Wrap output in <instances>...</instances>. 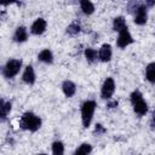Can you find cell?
<instances>
[{
  "label": "cell",
  "instance_id": "cell-1",
  "mask_svg": "<svg viewBox=\"0 0 155 155\" xmlns=\"http://www.w3.org/2000/svg\"><path fill=\"white\" fill-rule=\"evenodd\" d=\"M19 126L23 130H29V131H36L41 126V120L39 116H36L33 113H24L19 120Z\"/></svg>",
  "mask_w": 155,
  "mask_h": 155
},
{
  "label": "cell",
  "instance_id": "cell-2",
  "mask_svg": "<svg viewBox=\"0 0 155 155\" xmlns=\"http://www.w3.org/2000/svg\"><path fill=\"white\" fill-rule=\"evenodd\" d=\"M131 103L133 105L134 111L138 115H145L148 111V105L143 99V96L139 91H134L131 94Z\"/></svg>",
  "mask_w": 155,
  "mask_h": 155
},
{
  "label": "cell",
  "instance_id": "cell-3",
  "mask_svg": "<svg viewBox=\"0 0 155 155\" xmlns=\"http://www.w3.org/2000/svg\"><path fill=\"white\" fill-rule=\"evenodd\" d=\"M96 109V103L94 101H86L82 107H81V119H82V125L85 127H88L92 117H93V113Z\"/></svg>",
  "mask_w": 155,
  "mask_h": 155
},
{
  "label": "cell",
  "instance_id": "cell-4",
  "mask_svg": "<svg viewBox=\"0 0 155 155\" xmlns=\"http://www.w3.org/2000/svg\"><path fill=\"white\" fill-rule=\"evenodd\" d=\"M21 67H22V61L21 59H10L2 69V75L7 79H11V78H13L18 74Z\"/></svg>",
  "mask_w": 155,
  "mask_h": 155
},
{
  "label": "cell",
  "instance_id": "cell-5",
  "mask_svg": "<svg viewBox=\"0 0 155 155\" xmlns=\"http://www.w3.org/2000/svg\"><path fill=\"white\" fill-rule=\"evenodd\" d=\"M115 91V82L113 80V78H107L105 81L103 82V86H102V98L103 99H109L113 93Z\"/></svg>",
  "mask_w": 155,
  "mask_h": 155
},
{
  "label": "cell",
  "instance_id": "cell-6",
  "mask_svg": "<svg viewBox=\"0 0 155 155\" xmlns=\"http://www.w3.org/2000/svg\"><path fill=\"white\" fill-rule=\"evenodd\" d=\"M132 42H133V39H132L131 34L128 33L127 27L119 31V38H117V46H119V47L124 48V47L128 46V45L132 44Z\"/></svg>",
  "mask_w": 155,
  "mask_h": 155
},
{
  "label": "cell",
  "instance_id": "cell-7",
  "mask_svg": "<svg viewBox=\"0 0 155 155\" xmlns=\"http://www.w3.org/2000/svg\"><path fill=\"white\" fill-rule=\"evenodd\" d=\"M148 18V13H147V8L145 6H138L136 10V15H134V23L138 25H143L145 24Z\"/></svg>",
  "mask_w": 155,
  "mask_h": 155
},
{
  "label": "cell",
  "instance_id": "cell-8",
  "mask_svg": "<svg viewBox=\"0 0 155 155\" xmlns=\"http://www.w3.org/2000/svg\"><path fill=\"white\" fill-rule=\"evenodd\" d=\"M46 29V21L42 19V18H38L33 24H31V33L34 35H40L45 31Z\"/></svg>",
  "mask_w": 155,
  "mask_h": 155
},
{
  "label": "cell",
  "instance_id": "cell-9",
  "mask_svg": "<svg viewBox=\"0 0 155 155\" xmlns=\"http://www.w3.org/2000/svg\"><path fill=\"white\" fill-rule=\"evenodd\" d=\"M99 59L102 62H108L111 58V47L108 44H104L99 50Z\"/></svg>",
  "mask_w": 155,
  "mask_h": 155
},
{
  "label": "cell",
  "instance_id": "cell-10",
  "mask_svg": "<svg viewBox=\"0 0 155 155\" xmlns=\"http://www.w3.org/2000/svg\"><path fill=\"white\" fill-rule=\"evenodd\" d=\"M23 81L28 85H33L35 82V73L31 65H28L23 73Z\"/></svg>",
  "mask_w": 155,
  "mask_h": 155
},
{
  "label": "cell",
  "instance_id": "cell-11",
  "mask_svg": "<svg viewBox=\"0 0 155 155\" xmlns=\"http://www.w3.org/2000/svg\"><path fill=\"white\" fill-rule=\"evenodd\" d=\"M62 88H63V92H64V94H65L67 97H71V96H74V93H75V91H76L75 84L71 82V81H69V80H67V81L63 82Z\"/></svg>",
  "mask_w": 155,
  "mask_h": 155
},
{
  "label": "cell",
  "instance_id": "cell-12",
  "mask_svg": "<svg viewBox=\"0 0 155 155\" xmlns=\"http://www.w3.org/2000/svg\"><path fill=\"white\" fill-rule=\"evenodd\" d=\"M27 38H28L27 29H25L24 27H18V28L16 29V31H15V35H13L15 41H17V42H23V41L27 40Z\"/></svg>",
  "mask_w": 155,
  "mask_h": 155
},
{
  "label": "cell",
  "instance_id": "cell-13",
  "mask_svg": "<svg viewBox=\"0 0 155 155\" xmlns=\"http://www.w3.org/2000/svg\"><path fill=\"white\" fill-rule=\"evenodd\" d=\"M80 6L85 15H91L94 11V6L90 0H80Z\"/></svg>",
  "mask_w": 155,
  "mask_h": 155
},
{
  "label": "cell",
  "instance_id": "cell-14",
  "mask_svg": "<svg viewBox=\"0 0 155 155\" xmlns=\"http://www.w3.org/2000/svg\"><path fill=\"white\" fill-rule=\"evenodd\" d=\"M38 58L41 62H45V63H52V61H53V56H52V52L50 50H42L39 53Z\"/></svg>",
  "mask_w": 155,
  "mask_h": 155
},
{
  "label": "cell",
  "instance_id": "cell-15",
  "mask_svg": "<svg viewBox=\"0 0 155 155\" xmlns=\"http://www.w3.org/2000/svg\"><path fill=\"white\" fill-rule=\"evenodd\" d=\"M145 75H147L148 81H150L151 84H155V63L148 64L145 69Z\"/></svg>",
  "mask_w": 155,
  "mask_h": 155
},
{
  "label": "cell",
  "instance_id": "cell-16",
  "mask_svg": "<svg viewBox=\"0 0 155 155\" xmlns=\"http://www.w3.org/2000/svg\"><path fill=\"white\" fill-rule=\"evenodd\" d=\"M0 110H1V119L5 120L7 114L11 110V103L10 102H5L4 99H1V102H0Z\"/></svg>",
  "mask_w": 155,
  "mask_h": 155
},
{
  "label": "cell",
  "instance_id": "cell-17",
  "mask_svg": "<svg viewBox=\"0 0 155 155\" xmlns=\"http://www.w3.org/2000/svg\"><path fill=\"white\" fill-rule=\"evenodd\" d=\"M113 28L114 30L116 31H120L122 30L124 28H126V22H125V18L124 17H116L113 22Z\"/></svg>",
  "mask_w": 155,
  "mask_h": 155
},
{
  "label": "cell",
  "instance_id": "cell-18",
  "mask_svg": "<svg viewBox=\"0 0 155 155\" xmlns=\"http://www.w3.org/2000/svg\"><path fill=\"white\" fill-rule=\"evenodd\" d=\"M85 56H86V59L90 63H94L97 61V58L99 57V54H97V51L93 50V48H86L85 50Z\"/></svg>",
  "mask_w": 155,
  "mask_h": 155
},
{
  "label": "cell",
  "instance_id": "cell-19",
  "mask_svg": "<svg viewBox=\"0 0 155 155\" xmlns=\"http://www.w3.org/2000/svg\"><path fill=\"white\" fill-rule=\"evenodd\" d=\"M52 153L54 155H62L64 153V147L62 142H54L52 144Z\"/></svg>",
  "mask_w": 155,
  "mask_h": 155
},
{
  "label": "cell",
  "instance_id": "cell-20",
  "mask_svg": "<svg viewBox=\"0 0 155 155\" xmlns=\"http://www.w3.org/2000/svg\"><path fill=\"white\" fill-rule=\"evenodd\" d=\"M91 150H92L91 145H90V144H87V143H84V144H81V145H80V147L76 149L75 154H76V155H81V154H88V153H91Z\"/></svg>",
  "mask_w": 155,
  "mask_h": 155
},
{
  "label": "cell",
  "instance_id": "cell-21",
  "mask_svg": "<svg viewBox=\"0 0 155 155\" xmlns=\"http://www.w3.org/2000/svg\"><path fill=\"white\" fill-rule=\"evenodd\" d=\"M80 31V25L78 23H71L68 28H67V33L70 34V35H75Z\"/></svg>",
  "mask_w": 155,
  "mask_h": 155
},
{
  "label": "cell",
  "instance_id": "cell-22",
  "mask_svg": "<svg viewBox=\"0 0 155 155\" xmlns=\"http://www.w3.org/2000/svg\"><path fill=\"white\" fill-rule=\"evenodd\" d=\"M104 132H105V128H104L102 125L97 124L96 127H94V133H97V134H102V133H104Z\"/></svg>",
  "mask_w": 155,
  "mask_h": 155
},
{
  "label": "cell",
  "instance_id": "cell-23",
  "mask_svg": "<svg viewBox=\"0 0 155 155\" xmlns=\"http://www.w3.org/2000/svg\"><path fill=\"white\" fill-rule=\"evenodd\" d=\"M17 0H1V4L2 5H7V4H11V2H15Z\"/></svg>",
  "mask_w": 155,
  "mask_h": 155
},
{
  "label": "cell",
  "instance_id": "cell-24",
  "mask_svg": "<svg viewBox=\"0 0 155 155\" xmlns=\"http://www.w3.org/2000/svg\"><path fill=\"white\" fill-rule=\"evenodd\" d=\"M145 2H147V5H148V6H154L155 0H145Z\"/></svg>",
  "mask_w": 155,
  "mask_h": 155
},
{
  "label": "cell",
  "instance_id": "cell-25",
  "mask_svg": "<svg viewBox=\"0 0 155 155\" xmlns=\"http://www.w3.org/2000/svg\"><path fill=\"white\" fill-rule=\"evenodd\" d=\"M116 105H117V102L115 101V102H111V103H109V105H108V107H109V108H114V107H116Z\"/></svg>",
  "mask_w": 155,
  "mask_h": 155
},
{
  "label": "cell",
  "instance_id": "cell-26",
  "mask_svg": "<svg viewBox=\"0 0 155 155\" xmlns=\"http://www.w3.org/2000/svg\"><path fill=\"white\" fill-rule=\"evenodd\" d=\"M153 122H155V111L153 113Z\"/></svg>",
  "mask_w": 155,
  "mask_h": 155
}]
</instances>
